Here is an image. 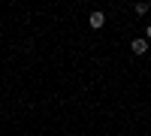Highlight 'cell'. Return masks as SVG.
I'll return each instance as SVG.
<instances>
[{"label":"cell","instance_id":"cell-1","mask_svg":"<svg viewBox=\"0 0 151 136\" xmlns=\"http://www.w3.org/2000/svg\"><path fill=\"white\" fill-rule=\"evenodd\" d=\"M88 24H91L94 30H100V27H103V24H106V12H100V9H94L91 15H88Z\"/></svg>","mask_w":151,"mask_h":136},{"label":"cell","instance_id":"cell-2","mask_svg":"<svg viewBox=\"0 0 151 136\" xmlns=\"http://www.w3.org/2000/svg\"><path fill=\"white\" fill-rule=\"evenodd\" d=\"M130 52H133V55H145V52H148V42H145V40H133V42H130Z\"/></svg>","mask_w":151,"mask_h":136},{"label":"cell","instance_id":"cell-3","mask_svg":"<svg viewBox=\"0 0 151 136\" xmlns=\"http://www.w3.org/2000/svg\"><path fill=\"white\" fill-rule=\"evenodd\" d=\"M133 12H136V15H145V12H148V3H136Z\"/></svg>","mask_w":151,"mask_h":136},{"label":"cell","instance_id":"cell-4","mask_svg":"<svg viewBox=\"0 0 151 136\" xmlns=\"http://www.w3.org/2000/svg\"><path fill=\"white\" fill-rule=\"evenodd\" d=\"M148 40H151V24H148Z\"/></svg>","mask_w":151,"mask_h":136}]
</instances>
